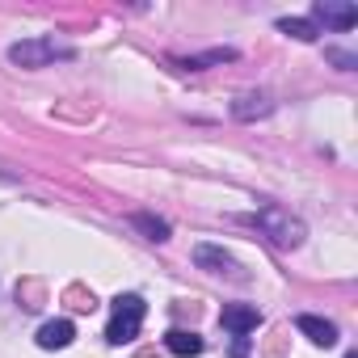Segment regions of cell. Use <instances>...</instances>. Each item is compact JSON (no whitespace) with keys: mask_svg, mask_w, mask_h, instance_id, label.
<instances>
[{"mask_svg":"<svg viewBox=\"0 0 358 358\" xmlns=\"http://www.w3.org/2000/svg\"><path fill=\"white\" fill-rule=\"evenodd\" d=\"M220 324H224V329H232L236 337H249V333L262 324V312H257L253 303H228V308L220 312Z\"/></svg>","mask_w":358,"mask_h":358,"instance_id":"cell-6","label":"cell"},{"mask_svg":"<svg viewBox=\"0 0 358 358\" xmlns=\"http://www.w3.org/2000/svg\"><path fill=\"white\" fill-rule=\"evenodd\" d=\"M345 358H358V354H345Z\"/></svg>","mask_w":358,"mask_h":358,"instance_id":"cell-16","label":"cell"},{"mask_svg":"<svg viewBox=\"0 0 358 358\" xmlns=\"http://www.w3.org/2000/svg\"><path fill=\"white\" fill-rule=\"evenodd\" d=\"M131 224H135L148 241H156V245H160V241H169V224H164V220H156V215H143V211H139V215H131Z\"/></svg>","mask_w":358,"mask_h":358,"instance_id":"cell-13","label":"cell"},{"mask_svg":"<svg viewBox=\"0 0 358 358\" xmlns=\"http://www.w3.org/2000/svg\"><path fill=\"white\" fill-rule=\"evenodd\" d=\"M253 224H257V232H262L270 245H278V249H299V245L308 241V224H303L299 215H291L287 207H278V203H262L257 215H253Z\"/></svg>","mask_w":358,"mask_h":358,"instance_id":"cell-1","label":"cell"},{"mask_svg":"<svg viewBox=\"0 0 358 358\" xmlns=\"http://www.w3.org/2000/svg\"><path fill=\"white\" fill-rule=\"evenodd\" d=\"M232 59H236L232 47H215V51H203V55L182 59V68H186V72H207V68H215V64H232Z\"/></svg>","mask_w":358,"mask_h":358,"instance_id":"cell-11","label":"cell"},{"mask_svg":"<svg viewBox=\"0 0 358 358\" xmlns=\"http://www.w3.org/2000/svg\"><path fill=\"white\" fill-rule=\"evenodd\" d=\"M329 59H333L341 72H354V68H358V59H354V55H345V51H329Z\"/></svg>","mask_w":358,"mask_h":358,"instance_id":"cell-14","label":"cell"},{"mask_svg":"<svg viewBox=\"0 0 358 358\" xmlns=\"http://www.w3.org/2000/svg\"><path fill=\"white\" fill-rule=\"evenodd\" d=\"M295 329L312 341V345H337V324L333 320H324V316H312V312H303V316H295Z\"/></svg>","mask_w":358,"mask_h":358,"instance_id":"cell-7","label":"cell"},{"mask_svg":"<svg viewBox=\"0 0 358 358\" xmlns=\"http://www.w3.org/2000/svg\"><path fill=\"white\" fill-rule=\"evenodd\" d=\"M194 266L199 270H207V274H220V278H245V270H241V262L224 249V245H194Z\"/></svg>","mask_w":358,"mask_h":358,"instance_id":"cell-4","label":"cell"},{"mask_svg":"<svg viewBox=\"0 0 358 358\" xmlns=\"http://www.w3.org/2000/svg\"><path fill=\"white\" fill-rule=\"evenodd\" d=\"M266 114H274V97L270 93H241L232 101V118H241V122H253V118H266Z\"/></svg>","mask_w":358,"mask_h":358,"instance_id":"cell-8","label":"cell"},{"mask_svg":"<svg viewBox=\"0 0 358 358\" xmlns=\"http://www.w3.org/2000/svg\"><path fill=\"white\" fill-rule=\"evenodd\" d=\"M72 337H76V324L72 320H47L34 341H38V350H68Z\"/></svg>","mask_w":358,"mask_h":358,"instance_id":"cell-9","label":"cell"},{"mask_svg":"<svg viewBox=\"0 0 358 358\" xmlns=\"http://www.w3.org/2000/svg\"><path fill=\"white\" fill-rule=\"evenodd\" d=\"M249 354V337H236V345H232V358H245Z\"/></svg>","mask_w":358,"mask_h":358,"instance_id":"cell-15","label":"cell"},{"mask_svg":"<svg viewBox=\"0 0 358 358\" xmlns=\"http://www.w3.org/2000/svg\"><path fill=\"white\" fill-rule=\"evenodd\" d=\"M143 316H148V303L139 295H118L114 299V312H110V324H106V341L110 345L135 341L139 329H143Z\"/></svg>","mask_w":358,"mask_h":358,"instance_id":"cell-3","label":"cell"},{"mask_svg":"<svg viewBox=\"0 0 358 358\" xmlns=\"http://www.w3.org/2000/svg\"><path fill=\"white\" fill-rule=\"evenodd\" d=\"M278 30H282L287 38H299V43H316V38H320V30H316L308 17H282Z\"/></svg>","mask_w":358,"mask_h":358,"instance_id":"cell-12","label":"cell"},{"mask_svg":"<svg viewBox=\"0 0 358 358\" xmlns=\"http://www.w3.org/2000/svg\"><path fill=\"white\" fill-rule=\"evenodd\" d=\"M9 59L17 64V68H51L55 59H76V51L68 47V43H59V38H51V34H43V38H22V43H13L9 47Z\"/></svg>","mask_w":358,"mask_h":358,"instance_id":"cell-2","label":"cell"},{"mask_svg":"<svg viewBox=\"0 0 358 358\" xmlns=\"http://www.w3.org/2000/svg\"><path fill=\"white\" fill-rule=\"evenodd\" d=\"M308 22H312V26L324 22L329 30H354V26H358V9H354V5H341V0H316Z\"/></svg>","mask_w":358,"mask_h":358,"instance_id":"cell-5","label":"cell"},{"mask_svg":"<svg viewBox=\"0 0 358 358\" xmlns=\"http://www.w3.org/2000/svg\"><path fill=\"white\" fill-rule=\"evenodd\" d=\"M164 345H169V354H177V358L203 354V337H199V333H186V329H169V333H164Z\"/></svg>","mask_w":358,"mask_h":358,"instance_id":"cell-10","label":"cell"}]
</instances>
